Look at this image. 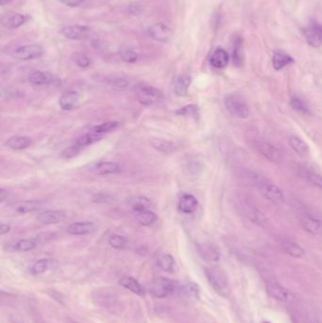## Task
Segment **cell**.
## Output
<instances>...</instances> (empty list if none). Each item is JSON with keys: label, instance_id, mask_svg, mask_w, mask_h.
<instances>
[{"label": "cell", "instance_id": "obj_1", "mask_svg": "<svg viewBox=\"0 0 322 323\" xmlns=\"http://www.w3.org/2000/svg\"><path fill=\"white\" fill-rule=\"evenodd\" d=\"M210 285L220 296H228L230 293L229 280L226 273L219 268H208L205 269Z\"/></svg>", "mask_w": 322, "mask_h": 323}, {"label": "cell", "instance_id": "obj_2", "mask_svg": "<svg viewBox=\"0 0 322 323\" xmlns=\"http://www.w3.org/2000/svg\"><path fill=\"white\" fill-rule=\"evenodd\" d=\"M224 103L227 111L232 115L245 119L249 115V108L244 97L239 94H228L225 99Z\"/></svg>", "mask_w": 322, "mask_h": 323}, {"label": "cell", "instance_id": "obj_3", "mask_svg": "<svg viewBox=\"0 0 322 323\" xmlns=\"http://www.w3.org/2000/svg\"><path fill=\"white\" fill-rule=\"evenodd\" d=\"M180 286L172 280L161 277L154 280L149 286V293L156 298H167L180 292Z\"/></svg>", "mask_w": 322, "mask_h": 323}, {"label": "cell", "instance_id": "obj_4", "mask_svg": "<svg viewBox=\"0 0 322 323\" xmlns=\"http://www.w3.org/2000/svg\"><path fill=\"white\" fill-rule=\"evenodd\" d=\"M134 92L138 101L147 106L153 105L156 102L162 100L164 97V94L161 90L147 84L136 85L134 87Z\"/></svg>", "mask_w": 322, "mask_h": 323}, {"label": "cell", "instance_id": "obj_5", "mask_svg": "<svg viewBox=\"0 0 322 323\" xmlns=\"http://www.w3.org/2000/svg\"><path fill=\"white\" fill-rule=\"evenodd\" d=\"M254 148L263 157L272 162H281L284 159L283 151L270 142L259 140L255 142Z\"/></svg>", "mask_w": 322, "mask_h": 323}, {"label": "cell", "instance_id": "obj_6", "mask_svg": "<svg viewBox=\"0 0 322 323\" xmlns=\"http://www.w3.org/2000/svg\"><path fill=\"white\" fill-rule=\"evenodd\" d=\"M44 53L43 48L38 45H26L13 50L12 57L19 61H30L40 58Z\"/></svg>", "mask_w": 322, "mask_h": 323}, {"label": "cell", "instance_id": "obj_7", "mask_svg": "<svg viewBox=\"0 0 322 323\" xmlns=\"http://www.w3.org/2000/svg\"><path fill=\"white\" fill-rule=\"evenodd\" d=\"M258 188L261 193L274 203H283L284 201V196L283 191L273 184L267 181L261 180L257 183Z\"/></svg>", "mask_w": 322, "mask_h": 323}, {"label": "cell", "instance_id": "obj_8", "mask_svg": "<svg viewBox=\"0 0 322 323\" xmlns=\"http://www.w3.org/2000/svg\"><path fill=\"white\" fill-rule=\"evenodd\" d=\"M28 81L30 83L34 85H59L62 81L55 75L43 72V71H34L28 77Z\"/></svg>", "mask_w": 322, "mask_h": 323}, {"label": "cell", "instance_id": "obj_9", "mask_svg": "<svg viewBox=\"0 0 322 323\" xmlns=\"http://www.w3.org/2000/svg\"><path fill=\"white\" fill-rule=\"evenodd\" d=\"M60 33L69 40H86L90 35V28L83 26H66L60 29Z\"/></svg>", "mask_w": 322, "mask_h": 323}, {"label": "cell", "instance_id": "obj_10", "mask_svg": "<svg viewBox=\"0 0 322 323\" xmlns=\"http://www.w3.org/2000/svg\"><path fill=\"white\" fill-rule=\"evenodd\" d=\"M148 34L157 42L167 43L172 37L173 31L169 27L163 23H156L148 28Z\"/></svg>", "mask_w": 322, "mask_h": 323}, {"label": "cell", "instance_id": "obj_11", "mask_svg": "<svg viewBox=\"0 0 322 323\" xmlns=\"http://www.w3.org/2000/svg\"><path fill=\"white\" fill-rule=\"evenodd\" d=\"M306 42L313 48H319L322 44V26L312 23L303 29Z\"/></svg>", "mask_w": 322, "mask_h": 323}, {"label": "cell", "instance_id": "obj_12", "mask_svg": "<svg viewBox=\"0 0 322 323\" xmlns=\"http://www.w3.org/2000/svg\"><path fill=\"white\" fill-rule=\"evenodd\" d=\"M267 289L271 297L277 300L287 302L290 301L293 298L292 293L284 286L278 284L277 282H270L267 286Z\"/></svg>", "mask_w": 322, "mask_h": 323}, {"label": "cell", "instance_id": "obj_13", "mask_svg": "<svg viewBox=\"0 0 322 323\" xmlns=\"http://www.w3.org/2000/svg\"><path fill=\"white\" fill-rule=\"evenodd\" d=\"M79 101L80 97L77 92L66 91L61 96L59 100V105L64 111H72L79 105Z\"/></svg>", "mask_w": 322, "mask_h": 323}, {"label": "cell", "instance_id": "obj_14", "mask_svg": "<svg viewBox=\"0 0 322 323\" xmlns=\"http://www.w3.org/2000/svg\"><path fill=\"white\" fill-rule=\"evenodd\" d=\"M65 218V212L62 210H50L41 213L37 216V220L46 225H52L62 222Z\"/></svg>", "mask_w": 322, "mask_h": 323}, {"label": "cell", "instance_id": "obj_15", "mask_svg": "<svg viewBox=\"0 0 322 323\" xmlns=\"http://www.w3.org/2000/svg\"><path fill=\"white\" fill-rule=\"evenodd\" d=\"M198 206V199L191 194H183L179 199L178 209L183 214L186 215L193 214L194 212L197 210Z\"/></svg>", "mask_w": 322, "mask_h": 323}, {"label": "cell", "instance_id": "obj_16", "mask_svg": "<svg viewBox=\"0 0 322 323\" xmlns=\"http://www.w3.org/2000/svg\"><path fill=\"white\" fill-rule=\"evenodd\" d=\"M232 62L235 66H242L245 61V53H244V45L243 39L240 36H236L233 39V47L232 53Z\"/></svg>", "mask_w": 322, "mask_h": 323}, {"label": "cell", "instance_id": "obj_17", "mask_svg": "<svg viewBox=\"0 0 322 323\" xmlns=\"http://www.w3.org/2000/svg\"><path fill=\"white\" fill-rule=\"evenodd\" d=\"M229 62H230V55L223 49L215 50L210 57V64L217 69H222L226 67Z\"/></svg>", "mask_w": 322, "mask_h": 323}, {"label": "cell", "instance_id": "obj_18", "mask_svg": "<svg viewBox=\"0 0 322 323\" xmlns=\"http://www.w3.org/2000/svg\"><path fill=\"white\" fill-rule=\"evenodd\" d=\"M301 227L312 235L322 234V221L311 215H304L300 220Z\"/></svg>", "mask_w": 322, "mask_h": 323}, {"label": "cell", "instance_id": "obj_19", "mask_svg": "<svg viewBox=\"0 0 322 323\" xmlns=\"http://www.w3.org/2000/svg\"><path fill=\"white\" fill-rule=\"evenodd\" d=\"M96 229V226L93 222L84 221V222H77V223L71 224L67 231L70 235L73 236H86L93 233Z\"/></svg>", "mask_w": 322, "mask_h": 323}, {"label": "cell", "instance_id": "obj_20", "mask_svg": "<svg viewBox=\"0 0 322 323\" xmlns=\"http://www.w3.org/2000/svg\"><path fill=\"white\" fill-rule=\"evenodd\" d=\"M298 174L311 185L322 189V175L317 173L312 168H309L307 166L300 167L298 169Z\"/></svg>", "mask_w": 322, "mask_h": 323}, {"label": "cell", "instance_id": "obj_21", "mask_svg": "<svg viewBox=\"0 0 322 323\" xmlns=\"http://www.w3.org/2000/svg\"><path fill=\"white\" fill-rule=\"evenodd\" d=\"M121 166L115 162H101L96 164L94 171L99 175L116 174L121 172Z\"/></svg>", "mask_w": 322, "mask_h": 323}, {"label": "cell", "instance_id": "obj_22", "mask_svg": "<svg viewBox=\"0 0 322 323\" xmlns=\"http://www.w3.org/2000/svg\"><path fill=\"white\" fill-rule=\"evenodd\" d=\"M293 62H294L293 58L283 50L274 51L272 62H273V67L275 70H281L286 65H288Z\"/></svg>", "mask_w": 322, "mask_h": 323}, {"label": "cell", "instance_id": "obj_23", "mask_svg": "<svg viewBox=\"0 0 322 323\" xmlns=\"http://www.w3.org/2000/svg\"><path fill=\"white\" fill-rule=\"evenodd\" d=\"M26 19H27V17L24 14L12 13L3 19L2 24L7 28L14 29V28H18L21 26L24 25L26 22Z\"/></svg>", "mask_w": 322, "mask_h": 323}, {"label": "cell", "instance_id": "obj_24", "mask_svg": "<svg viewBox=\"0 0 322 323\" xmlns=\"http://www.w3.org/2000/svg\"><path fill=\"white\" fill-rule=\"evenodd\" d=\"M31 144H32L31 138L27 136H20V135L11 137L6 142V146L8 148L12 149H16V150L26 149Z\"/></svg>", "mask_w": 322, "mask_h": 323}, {"label": "cell", "instance_id": "obj_25", "mask_svg": "<svg viewBox=\"0 0 322 323\" xmlns=\"http://www.w3.org/2000/svg\"><path fill=\"white\" fill-rule=\"evenodd\" d=\"M119 285L127 288V289H129L136 295H139V296H144L145 295L144 287L140 285V283L136 279H134L132 277L122 278L119 281Z\"/></svg>", "mask_w": 322, "mask_h": 323}, {"label": "cell", "instance_id": "obj_26", "mask_svg": "<svg viewBox=\"0 0 322 323\" xmlns=\"http://www.w3.org/2000/svg\"><path fill=\"white\" fill-rule=\"evenodd\" d=\"M200 256L207 262H217L219 259V252L216 247L211 244H203L198 247Z\"/></svg>", "mask_w": 322, "mask_h": 323}, {"label": "cell", "instance_id": "obj_27", "mask_svg": "<svg viewBox=\"0 0 322 323\" xmlns=\"http://www.w3.org/2000/svg\"><path fill=\"white\" fill-rule=\"evenodd\" d=\"M191 83V78L187 75L180 76L174 85V92L178 97H184L188 93V89Z\"/></svg>", "mask_w": 322, "mask_h": 323}, {"label": "cell", "instance_id": "obj_28", "mask_svg": "<svg viewBox=\"0 0 322 323\" xmlns=\"http://www.w3.org/2000/svg\"><path fill=\"white\" fill-rule=\"evenodd\" d=\"M288 144L291 147V149L300 156H305L309 152L308 145L299 137H290L288 140Z\"/></svg>", "mask_w": 322, "mask_h": 323}, {"label": "cell", "instance_id": "obj_29", "mask_svg": "<svg viewBox=\"0 0 322 323\" xmlns=\"http://www.w3.org/2000/svg\"><path fill=\"white\" fill-rule=\"evenodd\" d=\"M157 266L166 272H173L175 268L174 258L170 254H161L157 258Z\"/></svg>", "mask_w": 322, "mask_h": 323}, {"label": "cell", "instance_id": "obj_30", "mask_svg": "<svg viewBox=\"0 0 322 323\" xmlns=\"http://www.w3.org/2000/svg\"><path fill=\"white\" fill-rule=\"evenodd\" d=\"M129 204L131 205L133 211L137 213V212L149 210L151 202H150L149 199L146 198V197L136 196V197H133V198L130 199Z\"/></svg>", "mask_w": 322, "mask_h": 323}, {"label": "cell", "instance_id": "obj_31", "mask_svg": "<svg viewBox=\"0 0 322 323\" xmlns=\"http://www.w3.org/2000/svg\"><path fill=\"white\" fill-rule=\"evenodd\" d=\"M135 217L137 221L143 226H150L154 223L157 220V215L154 212L149 211V210H145V211L137 212L135 215Z\"/></svg>", "mask_w": 322, "mask_h": 323}, {"label": "cell", "instance_id": "obj_32", "mask_svg": "<svg viewBox=\"0 0 322 323\" xmlns=\"http://www.w3.org/2000/svg\"><path fill=\"white\" fill-rule=\"evenodd\" d=\"M101 139H102V136L100 135H98V134L90 132L89 134H86L85 135L79 137L76 141L75 145L77 147H79L80 149H82L84 147L90 146L92 144H95V143L100 141Z\"/></svg>", "mask_w": 322, "mask_h": 323}, {"label": "cell", "instance_id": "obj_33", "mask_svg": "<svg viewBox=\"0 0 322 323\" xmlns=\"http://www.w3.org/2000/svg\"><path fill=\"white\" fill-rule=\"evenodd\" d=\"M283 249L285 253L297 258L302 257L305 253L301 247H299L297 244L293 242H284L283 244Z\"/></svg>", "mask_w": 322, "mask_h": 323}, {"label": "cell", "instance_id": "obj_34", "mask_svg": "<svg viewBox=\"0 0 322 323\" xmlns=\"http://www.w3.org/2000/svg\"><path fill=\"white\" fill-rule=\"evenodd\" d=\"M151 145L153 146V148L164 153H171L172 151L175 150V146L173 143L163 139H156V138L152 139Z\"/></svg>", "mask_w": 322, "mask_h": 323}, {"label": "cell", "instance_id": "obj_35", "mask_svg": "<svg viewBox=\"0 0 322 323\" xmlns=\"http://www.w3.org/2000/svg\"><path fill=\"white\" fill-rule=\"evenodd\" d=\"M180 291L183 296L187 298H194V299H198L199 298L198 287L193 283H189L184 286H180Z\"/></svg>", "mask_w": 322, "mask_h": 323}, {"label": "cell", "instance_id": "obj_36", "mask_svg": "<svg viewBox=\"0 0 322 323\" xmlns=\"http://www.w3.org/2000/svg\"><path fill=\"white\" fill-rule=\"evenodd\" d=\"M119 126V123L117 121H109V122H104L101 124L97 125L95 127H93L91 129L90 132L98 134V135H101L104 133H109L112 132L114 130H116V128Z\"/></svg>", "mask_w": 322, "mask_h": 323}, {"label": "cell", "instance_id": "obj_37", "mask_svg": "<svg viewBox=\"0 0 322 323\" xmlns=\"http://www.w3.org/2000/svg\"><path fill=\"white\" fill-rule=\"evenodd\" d=\"M42 205V201L40 200H29V201H25L23 202L20 206L17 207V212L21 214H26V213H31V212L36 211Z\"/></svg>", "mask_w": 322, "mask_h": 323}, {"label": "cell", "instance_id": "obj_38", "mask_svg": "<svg viewBox=\"0 0 322 323\" xmlns=\"http://www.w3.org/2000/svg\"><path fill=\"white\" fill-rule=\"evenodd\" d=\"M119 55L124 62H129V63H134V62H137L139 59L138 53H136L134 50L127 49V48L120 50Z\"/></svg>", "mask_w": 322, "mask_h": 323}, {"label": "cell", "instance_id": "obj_39", "mask_svg": "<svg viewBox=\"0 0 322 323\" xmlns=\"http://www.w3.org/2000/svg\"><path fill=\"white\" fill-rule=\"evenodd\" d=\"M37 243L34 239H21L16 243L15 248L19 251H30L35 249Z\"/></svg>", "mask_w": 322, "mask_h": 323}, {"label": "cell", "instance_id": "obj_40", "mask_svg": "<svg viewBox=\"0 0 322 323\" xmlns=\"http://www.w3.org/2000/svg\"><path fill=\"white\" fill-rule=\"evenodd\" d=\"M176 113L178 115H181V116H198V107L195 104H190V105H186L182 108L179 109Z\"/></svg>", "mask_w": 322, "mask_h": 323}, {"label": "cell", "instance_id": "obj_41", "mask_svg": "<svg viewBox=\"0 0 322 323\" xmlns=\"http://www.w3.org/2000/svg\"><path fill=\"white\" fill-rule=\"evenodd\" d=\"M290 105L296 112L300 113H309V109L305 104V102L298 98H293L290 100Z\"/></svg>", "mask_w": 322, "mask_h": 323}, {"label": "cell", "instance_id": "obj_42", "mask_svg": "<svg viewBox=\"0 0 322 323\" xmlns=\"http://www.w3.org/2000/svg\"><path fill=\"white\" fill-rule=\"evenodd\" d=\"M49 267H50V261L48 259H41L33 265L31 271L35 275L45 273L49 269Z\"/></svg>", "mask_w": 322, "mask_h": 323}, {"label": "cell", "instance_id": "obj_43", "mask_svg": "<svg viewBox=\"0 0 322 323\" xmlns=\"http://www.w3.org/2000/svg\"><path fill=\"white\" fill-rule=\"evenodd\" d=\"M109 244L115 249H123L127 244V239L124 236L114 235L110 237Z\"/></svg>", "mask_w": 322, "mask_h": 323}, {"label": "cell", "instance_id": "obj_44", "mask_svg": "<svg viewBox=\"0 0 322 323\" xmlns=\"http://www.w3.org/2000/svg\"><path fill=\"white\" fill-rule=\"evenodd\" d=\"M74 60H75V62L77 63V65L81 68H86L90 65V59L84 55V54H81V53H76L74 55Z\"/></svg>", "mask_w": 322, "mask_h": 323}, {"label": "cell", "instance_id": "obj_45", "mask_svg": "<svg viewBox=\"0 0 322 323\" xmlns=\"http://www.w3.org/2000/svg\"><path fill=\"white\" fill-rule=\"evenodd\" d=\"M109 83L111 85H113L114 87L118 88V89H125L128 86V81L122 78L114 77L113 79H109Z\"/></svg>", "mask_w": 322, "mask_h": 323}, {"label": "cell", "instance_id": "obj_46", "mask_svg": "<svg viewBox=\"0 0 322 323\" xmlns=\"http://www.w3.org/2000/svg\"><path fill=\"white\" fill-rule=\"evenodd\" d=\"M80 148L77 147L76 145L68 148V149H65V151L63 152L62 156L65 158V159H69V158H73L77 155V153L80 151Z\"/></svg>", "mask_w": 322, "mask_h": 323}, {"label": "cell", "instance_id": "obj_47", "mask_svg": "<svg viewBox=\"0 0 322 323\" xmlns=\"http://www.w3.org/2000/svg\"><path fill=\"white\" fill-rule=\"evenodd\" d=\"M61 3H63L65 6L67 7H71V8H75V7H78L80 6L84 0H59Z\"/></svg>", "mask_w": 322, "mask_h": 323}, {"label": "cell", "instance_id": "obj_48", "mask_svg": "<svg viewBox=\"0 0 322 323\" xmlns=\"http://www.w3.org/2000/svg\"><path fill=\"white\" fill-rule=\"evenodd\" d=\"M11 230V226L8 224L2 223L0 226V233L1 235H5L7 233H9Z\"/></svg>", "mask_w": 322, "mask_h": 323}, {"label": "cell", "instance_id": "obj_49", "mask_svg": "<svg viewBox=\"0 0 322 323\" xmlns=\"http://www.w3.org/2000/svg\"><path fill=\"white\" fill-rule=\"evenodd\" d=\"M8 197H9L8 191H6L4 188H1L0 189V200H1V202L8 199Z\"/></svg>", "mask_w": 322, "mask_h": 323}, {"label": "cell", "instance_id": "obj_50", "mask_svg": "<svg viewBox=\"0 0 322 323\" xmlns=\"http://www.w3.org/2000/svg\"><path fill=\"white\" fill-rule=\"evenodd\" d=\"M13 0H0V5L1 6H5L7 4H9L10 2H12Z\"/></svg>", "mask_w": 322, "mask_h": 323}, {"label": "cell", "instance_id": "obj_51", "mask_svg": "<svg viewBox=\"0 0 322 323\" xmlns=\"http://www.w3.org/2000/svg\"></svg>", "mask_w": 322, "mask_h": 323}]
</instances>
